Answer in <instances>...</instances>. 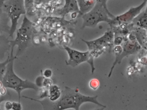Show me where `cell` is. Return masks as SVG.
Here are the masks:
<instances>
[{"instance_id": "obj_1", "label": "cell", "mask_w": 147, "mask_h": 110, "mask_svg": "<svg viewBox=\"0 0 147 110\" xmlns=\"http://www.w3.org/2000/svg\"><path fill=\"white\" fill-rule=\"evenodd\" d=\"M98 97L97 95L90 96L84 95L80 92L78 88H72L68 86L65 87L64 89L61 92L60 98L55 101H51L47 97L40 100L27 96H22L23 98L40 103L44 110H65L74 109L79 110L81 106L83 103L87 102L93 103L100 107L106 108L105 105L98 101Z\"/></svg>"}, {"instance_id": "obj_2", "label": "cell", "mask_w": 147, "mask_h": 110, "mask_svg": "<svg viewBox=\"0 0 147 110\" xmlns=\"http://www.w3.org/2000/svg\"><path fill=\"white\" fill-rule=\"evenodd\" d=\"M10 51L9 62L7 65L1 82L6 88H11L17 92L18 96V102H20L21 93L24 90L29 89L38 91L40 88L34 82L27 80H23L16 74L13 66L14 61L18 57L13 55L14 48H11Z\"/></svg>"}, {"instance_id": "obj_3", "label": "cell", "mask_w": 147, "mask_h": 110, "mask_svg": "<svg viewBox=\"0 0 147 110\" xmlns=\"http://www.w3.org/2000/svg\"><path fill=\"white\" fill-rule=\"evenodd\" d=\"M33 28L32 22L25 14L21 26L16 30L17 33L15 39L10 41L11 49L18 46V50L15 55L16 57H18L22 55L31 44Z\"/></svg>"}, {"instance_id": "obj_4", "label": "cell", "mask_w": 147, "mask_h": 110, "mask_svg": "<svg viewBox=\"0 0 147 110\" xmlns=\"http://www.w3.org/2000/svg\"><path fill=\"white\" fill-rule=\"evenodd\" d=\"M80 18L83 20L81 29H84L86 27L94 28L99 23L103 22L108 23L112 26L115 16L109 11L107 7L96 2L90 11L82 15Z\"/></svg>"}, {"instance_id": "obj_5", "label": "cell", "mask_w": 147, "mask_h": 110, "mask_svg": "<svg viewBox=\"0 0 147 110\" xmlns=\"http://www.w3.org/2000/svg\"><path fill=\"white\" fill-rule=\"evenodd\" d=\"M0 9L3 10L11 20L9 37L13 38L17 30L19 20L26 13L24 0H7Z\"/></svg>"}, {"instance_id": "obj_6", "label": "cell", "mask_w": 147, "mask_h": 110, "mask_svg": "<svg viewBox=\"0 0 147 110\" xmlns=\"http://www.w3.org/2000/svg\"><path fill=\"white\" fill-rule=\"evenodd\" d=\"M63 48L69 56L68 59L66 61V65L76 67L81 63L87 62L91 66L92 74H94L95 70L94 57L92 56L90 51L88 50L86 52H82L65 45Z\"/></svg>"}, {"instance_id": "obj_7", "label": "cell", "mask_w": 147, "mask_h": 110, "mask_svg": "<svg viewBox=\"0 0 147 110\" xmlns=\"http://www.w3.org/2000/svg\"><path fill=\"white\" fill-rule=\"evenodd\" d=\"M122 47V51L121 53L116 55L115 61L109 72L108 77H111L115 66L117 64L120 63L123 58L130 55L136 54L142 48L136 40L135 36L131 32L129 35V39L124 43Z\"/></svg>"}, {"instance_id": "obj_8", "label": "cell", "mask_w": 147, "mask_h": 110, "mask_svg": "<svg viewBox=\"0 0 147 110\" xmlns=\"http://www.w3.org/2000/svg\"><path fill=\"white\" fill-rule=\"evenodd\" d=\"M147 0H144L143 2L138 6L131 7L126 12L117 16H115L113 25L112 26L118 25H128L131 24L134 18H136L147 5Z\"/></svg>"}, {"instance_id": "obj_9", "label": "cell", "mask_w": 147, "mask_h": 110, "mask_svg": "<svg viewBox=\"0 0 147 110\" xmlns=\"http://www.w3.org/2000/svg\"><path fill=\"white\" fill-rule=\"evenodd\" d=\"M114 36L113 31L110 30L106 32L100 37L94 40L88 41L82 39V40L86 44L89 51L94 52L101 49L105 45L113 42Z\"/></svg>"}, {"instance_id": "obj_10", "label": "cell", "mask_w": 147, "mask_h": 110, "mask_svg": "<svg viewBox=\"0 0 147 110\" xmlns=\"http://www.w3.org/2000/svg\"><path fill=\"white\" fill-rule=\"evenodd\" d=\"M80 13L76 0H64V5L56 11L55 14L57 16L64 18L68 13Z\"/></svg>"}, {"instance_id": "obj_11", "label": "cell", "mask_w": 147, "mask_h": 110, "mask_svg": "<svg viewBox=\"0 0 147 110\" xmlns=\"http://www.w3.org/2000/svg\"><path fill=\"white\" fill-rule=\"evenodd\" d=\"M132 26L133 29L131 32L135 36L141 47L147 50V30L132 25Z\"/></svg>"}, {"instance_id": "obj_12", "label": "cell", "mask_w": 147, "mask_h": 110, "mask_svg": "<svg viewBox=\"0 0 147 110\" xmlns=\"http://www.w3.org/2000/svg\"><path fill=\"white\" fill-rule=\"evenodd\" d=\"M10 41L7 36L0 33V62L4 61L7 53L11 51Z\"/></svg>"}, {"instance_id": "obj_13", "label": "cell", "mask_w": 147, "mask_h": 110, "mask_svg": "<svg viewBox=\"0 0 147 110\" xmlns=\"http://www.w3.org/2000/svg\"><path fill=\"white\" fill-rule=\"evenodd\" d=\"M133 26L147 30V9L142 11L131 23Z\"/></svg>"}, {"instance_id": "obj_14", "label": "cell", "mask_w": 147, "mask_h": 110, "mask_svg": "<svg viewBox=\"0 0 147 110\" xmlns=\"http://www.w3.org/2000/svg\"><path fill=\"white\" fill-rule=\"evenodd\" d=\"M80 13L77 17L80 18L82 15L88 12L94 6L96 1L94 0H76Z\"/></svg>"}, {"instance_id": "obj_15", "label": "cell", "mask_w": 147, "mask_h": 110, "mask_svg": "<svg viewBox=\"0 0 147 110\" xmlns=\"http://www.w3.org/2000/svg\"><path fill=\"white\" fill-rule=\"evenodd\" d=\"M61 91L57 85H52L48 89L49 95L47 98L51 101H56L61 96Z\"/></svg>"}, {"instance_id": "obj_16", "label": "cell", "mask_w": 147, "mask_h": 110, "mask_svg": "<svg viewBox=\"0 0 147 110\" xmlns=\"http://www.w3.org/2000/svg\"><path fill=\"white\" fill-rule=\"evenodd\" d=\"M10 58V55H8L7 58L4 61L1 62H0V81H1L3 76L5 72L7 65L8 63Z\"/></svg>"}, {"instance_id": "obj_17", "label": "cell", "mask_w": 147, "mask_h": 110, "mask_svg": "<svg viewBox=\"0 0 147 110\" xmlns=\"http://www.w3.org/2000/svg\"><path fill=\"white\" fill-rule=\"evenodd\" d=\"M26 12H30L33 10L35 0H24Z\"/></svg>"}, {"instance_id": "obj_18", "label": "cell", "mask_w": 147, "mask_h": 110, "mask_svg": "<svg viewBox=\"0 0 147 110\" xmlns=\"http://www.w3.org/2000/svg\"><path fill=\"white\" fill-rule=\"evenodd\" d=\"M53 85V82L50 78H44L43 81L42 87L49 89Z\"/></svg>"}, {"instance_id": "obj_19", "label": "cell", "mask_w": 147, "mask_h": 110, "mask_svg": "<svg viewBox=\"0 0 147 110\" xmlns=\"http://www.w3.org/2000/svg\"><path fill=\"white\" fill-rule=\"evenodd\" d=\"M11 98V95L10 94L9 92H7V93L5 95H1L0 94V110H1V104L3 102V101H5L6 100L10 99Z\"/></svg>"}, {"instance_id": "obj_20", "label": "cell", "mask_w": 147, "mask_h": 110, "mask_svg": "<svg viewBox=\"0 0 147 110\" xmlns=\"http://www.w3.org/2000/svg\"><path fill=\"white\" fill-rule=\"evenodd\" d=\"M44 77L42 75L38 76L36 79L35 81V84L39 88H42L43 81Z\"/></svg>"}, {"instance_id": "obj_21", "label": "cell", "mask_w": 147, "mask_h": 110, "mask_svg": "<svg viewBox=\"0 0 147 110\" xmlns=\"http://www.w3.org/2000/svg\"><path fill=\"white\" fill-rule=\"evenodd\" d=\"M52 74H53V72H52V70L51 69H46L43 73V74L42 75L46 78H50L52 76Z\"/></svg>"}, {"instance_id": "obj_22", "label": "cell", "mask_w": 147, "mask_h": 110, "mask_svg": "<svg viewBox=\"0 0 147 110\" xmlns=\"http://www.w3.org/2000/svg\"><path fill=\"white\" fill-rule=\"evenodd\" d=\"M22 109V106L20 102H13L12 110H21Z\"/></svg>"}, {"instance_id": "obj_23", "label": "cell", "mask_w": 147, "mask_h": 110, "mask_svg": "<svg viewBox=\"0 0 147 110\" xmlns=\"http://www.w3.org/2000/svg\"><path fill=\"white\" fill-rule=\"evenodd\" d=\"M99 82L97 80H92L90 83V86L91 88L94 89H96L98 88L99 86Z\"/></svg>"}, {"instance_id": "obj_24", "label": "cell", "mask_w": 147, "mask_h": 110, "mask_svg": "<svg viewBox=\"0 0 147 110\" xmlns=\"http://www.w3.org/2000/svg\"><path fill=\"white\" fill-rule=\"evenodd\" d=\"M114 41L113 43H114V44L116 45H119L122 43V42L123 41V38L121 36H117V37L114 38Z\"/></svg>"}, {"instance_id": "obj_25", "label": "cell", "mask_w": 147, "mask_h": 110, "mask_svg": "<svg viewBox=\"0 0 147 110\" xmlns=\"http://www.w3.org/2000/svg\"><path fill=\"white\" fill-rule=\"evenodd\" d=\"M5 107L6 110H12V102H11L10 101H7L5 104Z\"/></svg>"}, {"instance_id": "obj_26", "label": "cell", "mask_w": 147, "mask_h": 110, "mask_svg": "<svg viewBox=\"0 0 147 110\" xmlns=\"http://www.w3.org/2000/svg\"><path fill=\"white\" fill-rule=\"evenodd\" d=\"M94 1H95L96 2H98V3L103 5L105 7H107V3L109 0H94Z\"/></svg>"}, {"instance_id": "obj_27", "label": "cell", "mask_w": 147, "mask_h": 110, "mask_svg": "<svg viewBox=\"0 0 147 110\" xmlns=\"http://www.w3.org/2000/svg\"><path fill=\"white\" fill-rule=\"evenodd\" d=\"M7 1V0H0V9Z\"/></svg>"}, {"instance_id": "obj_28", "label": "cell", "mask_w": 147, "mask_h": 110, "mask_svg": "<svg viewBox=\"0 0 147 110\" xmlns=\"http://www.w3.org/2000/svg\"><path fill=\"white\" fill-rule=\"evenodd\" d=\"M1 9H0V24H1ZM0 33L1 34H2V33H1V32H0Z\"/></svg>"}, {"instance_id": "obj_29", "label": "cell", "mask_w": 147, "mask_h": 110, "mask_svg": "<svg viewBox=\"0 0 147 110\" xmlns=\"http://www.w3.org/2000/svg\"><path fill=\"white\" fill-rule=\"evenodd\" d=\"M125 1H127V0H125Z\"/></svg>"}]
</instances>
